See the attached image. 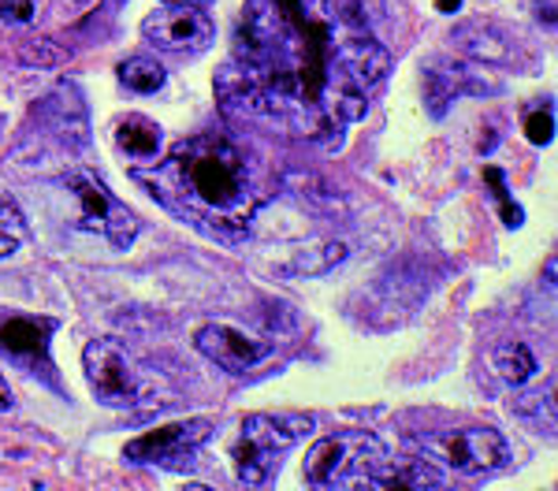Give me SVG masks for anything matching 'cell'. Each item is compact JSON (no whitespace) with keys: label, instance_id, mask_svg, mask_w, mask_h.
<instances>
[{"label":"cell","instance_id":"cell-20","mask_svg":"<svg viewBox=\"0 0 558 491\" xmlns=\"http://www.w3.org/2000/svg\"><path fill=\"white\" fill-rule=\"evenodd\" d=\"M484 179L492 183L495 198H499V205H502V223H507V228H518V223H521V209H518V205H510L507 186H502V172H499V168H484Z\"/></svg>","mask_w":558,"mask_h":491},{"label":"cell","instance_id":"cell-5","mask_svg":"<svg viewBox=\"0 0 558 491\" xmlns=\"http://www.w3.org/2000/svg\"><path fill=\"white\" fill-rule=\"evenodd\" d=\"M83 369L89 380V391L101 406L131 409L142 402V377L138 361L123 351L116 339H94L83 351Z\"/></svg>","mask_w":558,"mask_h":491},{"label":"cell","instance_id":"cell-26","mask_svg":"<svg viewBox=\"0 0 558 491\" xmlns=\"http://www.w3.org/2000/svg\"><path fill=\"white\" fill-rule=\"evenodd\" d=\"M165 4H205V0H165Z\"/></svg>","mask_w":558,"mask_h":491},{"label":"cell","instance_id":"cell-11","mask_svg":"<svg viewBox=\"0 0 558 491\" xmlns=\"http://www.w3.org/2000/svg\"><path fill=\"white\" fill-rule=\"evenodd\" d=\"M391 71V52L373 38H343L331 49L328 75L339 78L343 86L365 94L368 86L384 83V75Z\"/></svg>","mask_w":558,"mask_h":491},{"label":"cell","instance_id":"cell-6","mask_svg":"<svg viewBox=\"0 0 558 491\" xmlns=\"http://www.w3.org/2000/svg\"><path fill=\"white\" fill-rule=\"evenodd\" d=\"M421 446L454 472H492L510 458V446L495 428H451V432L425 435Z\"/></svg>","mask_w":558,"mask_h":491},{"label":"cell","instance_id":"cell-7","mask_svg":"<svg viewBox=\"0 0 558 491\" xmlns=\"http://www.w3.org/2000/svg\"><path fill=\"white\" fill-rule=\"evenodd\" d=\"M142 38L160 52H202L216 38V23L205 8L197 4H165L142 23Z\"/></svg>","mask_w":558,"mask_h":491},{"label":"cell","instance_id":"cell-15","mask_svg":"<svg viewBox=\"0 0 558 491\" xmlns=\"http://www.w3.org/2000/svg\"><path fill=\"white\" fill-rule=\"evenodd\" d=\"M116 146H120L128 157L157 160L160 127L153 120H146V115H123V120L116 123Z\"/></svg>","mask_w":558,"mask_h":491},{"label":"cell","instance_id":"cell-21","mask_svg":"<svg viewBox=\"0 0 558 491\" xmlns=\"http://www.w3.org/2000/svg\"><path fill=\"white\" fill-rule=\"evenodd\" d=\"M0 228L12 231V235H20V238H23V228H26L23 209L15 205L12 194H4V191H0Z\"/></svg>","mask_w":558,"mask_h":491},{"label":"cell","instance_id":"cell-9","mask_svg":"<svg viewBox=\"0 0 558 491\" xmlns=\"http://www.w3.org/2000/svg\"><path fill=\"white\" fill-rule=\"evenodd\" d=\"M194 346H197V354H205L213 365L231 372V377H242V372H250L254 365H260L272 354L268 339L246 335L231 324H205L202 332L194 335Z\"/></svg>","mask_w":558,"mask_h":491},{"label":"cell","instance_id":"cell-10","mask_svg":"<svg viewBox=\"0 0 558 491\" xmlns=\"http://www.w3.org/2000/svg\"><path fill=\"white\" fill-rule=\"evenodd\" d=\"M354 491H454L447 477L425 458H376L354 477Z\"/></svg>","mask_w":558,"mask_h":491},{"label":"cell","instance_id":"cell-16","mask_svg":"<svg viewBox=\"0 0 558 491\" xmlns=\"http://www.w3.org/2000/svg\"><path fill=\"white\" fill-rule=\"evenodd\" d=\"M492 365H495V372H499L502 380L510 383V388H521L525 380H533L536 377V354L529 351L525 343H518V339H510V343H499L495 346V354H492Z\"/></svg>","mask_w":558,"mask_h":491},{"label":"cell","instance_id":"cell-8","mask_svg":"<svg viewBox=\"0 0 558 491\" xmlns=\"http://www.w3.org/2000/svg\"><path fill=\"white\" fill-rule=\"evenodd\" d=\"M209 435H213V421H205V417H194V421L183 425H160L157 432H146L123 446V458L138 462V466H175L183 454L202 446Z\"/></svg>","mask_w":558,"mask_h":491},{"label":"cell","instance_id":"cell-1","mask_svg":"<svg viewBox=\"0 0 558 491\" xmlns=\"http://www.w3.org/2000/svg\"><path fill=\"white\" fill-rule=\"evenodd\" d=\"M138 179L165 209L216 238L246 235L250 220L265 205V186L257 183L250 157L223 134L179 142L157 172Z\"/></svg>","mask_w":558,"mask_h":491},{"label":"cell","instance_id":"cell-13","mask_svg":"<svg viewBox=\"0 0 558 491\" xmlns=\"http://www.w3.org/2000/svg\"><path fill=\"white\" fill-rule=\"evenodd\" d=\"M41 115L49 120L52 134L68 142V146H86L89 142V120H86V101L78 94L75 83H60L45 97L41 105Z\"/></svg>","mask_w":558,"mask_h":491},{"label":"cell","instance_id":"cell-17","mask_svg":"<svg viewBox=\"0 0 558 491\" xmlns=\"http://www.w3.org/2000/svg\"><path fill=\"white\" fill-rule=\"evenodd\" d=\"M120 83L134 94H157L168 83V71L149 57H131L120 64Z\"/></svg>","mask_w":558,"mask_h":491},{"label":"cell","instance_id":"cell-23","mask_svg":"<svg viewBox=\"0 0 558 491\" xmlns=\"http://www.w3.org/2000/svg\"><path fill=\"white\" fill-rule=\"evenodd\" d=\"M458 8H462V0H436V12H444V15H454Z\"/></svg>","mask_w":558,"mask_h":491},{"label":"cell","instance_id":"cell-19","mask_svg":"<svg viewBox=\"0 0 558 491\" xmlns=\"http://www.w3.org/2000/svg\"><path fill=\"white\" fill-rule=\"evenodd\" d=\"M525 138L533 142V146H551V138H555V115H551V109L529 115V120H525Z\"/></svg>","mask_w":558,"mask_h":491},{"label":"cell","instance_id":"cell-25","mask_svg":"<svg viewBox=\"0 0 558 491\" xmlns=\"http://www.w3.org/2000/svg\"><path fill=\"white\" fill-rule=\"evenodd\" d=\"M183 491H216V488H209V484H197V480H194V484H183Z\"/></svg>","mask_w":558,"mask_h":491},{"label":"cell","instance_id":"cell-24","mask_svg":"<svg viewBox=\"0 0 558 491\" xmlns=\"http://www.w3.org/2000/svg\"><path fill=\"white\" fill-rule=\"evenodd\" d=\"M0 409H12V391H8L4 377H0Z\"/></svg>","mask_w":558,"mask_h":491},{"label":"cell","instance_id":"cell-14","mask_svg":"<svg viewBox=\"0 0 558 491\" xmlns=\"http://www.w3.org/2000/svg\"><path fill=\"white\" fill-rule=\"evenodd\" d=\"M49 332L52 324L34 317H4L0 320V351L20 357V361H45L49 354Z\"/></svg>","mask_w":558,"mask_h":491},{"label":"cell","instance_id":"cell-4","mask_svg":"<svg viewBox=\"0 0 558 491\" xmlns=\"http://www.w3.org/2000/svg\"><path fill=\"white\" fill-rule=\"evenodd\" d=\"M376 458H384V443L373 432L347 428V432L324 435V440L310 446V454H305V480L317 491H324L339 484L343 477H357Z\"/></svg>","mask_w":558,"mask_h":491},{"label":"cell","instance_id":"cell-22","mask_svg":"<svg viewBox=\"0 0 558 491\" xmlns=\"http://www.w3.org/2000/svg\"><path fill=\"white\" fill-rule=\"evenodd\" d=\"M0 20L4 23H31L34 20V0H0Z\"/></svg>","mask_w":558,"mask_h":491},{"label":"cell","instance_id":"cell-12","mask_svg":"<svg viewBox=\"0 0 558 491\" xmlns=\"http://www.w3.org/2000/svg\"><path fill=\"white\" fill-rule=\"evenodd\" d=\"M454 49H462L465 57H473L476 64L484 67H507L514 64V38L502 30L499 23H484V20H470L454 26Z\"/></svg>","mask_w":558,"mask_h":491},{"label":"cell","instance_id":"cell-2","mask_svg":"<svg viewBox=\"0 0 558 491\" xmlns=\"http://www.w3.org/2000/svg\"><path fill=\"white\" fill-rule=\"evenodd\" d=\"M313 432V417L302 414H250L242 421L239 443L231 446V458H235V472L242 484L260 488L272 469L279 466V454L287 446H294L302 435Z\"/></svg>","mask_w":558,"mask_h":491},{"label":"cell","instance_id":"cell-27","mask_svg":"<svg viewBox=\"0 0 558 491\" xmlns=\"http://www.w3.org/2000/svg\"><path fill=\"white\" fill-rule=\"evenodd\" d=\"M78 4H86V0H78Z\"/></svg>","mask_w":558,"mask_h":491},{"label":"cell","instance_id":"cell-18","mask_svg":"<svg viewBox=\"0 0 558 491\" xmlns=\"http://www.w3.org/2000/svg\"><path fill=\"white\" fill-rule=\"evenodd\" d=\"M458 94V83L451 75H444L439 67H428L425 71V101H428V112L436 115V120H444L447 109H451Z\"/></svg>","mask_w":558,"mask_h":491},{"label":"cell","instance_id":"cell-3","mask_svg":"<svg viewBox=\"0 0 558 491\" xmlns=\"http://www.w3.org/2000/svg\"><path fill=\"white\" fill-rule=\"evenodd\" d=\"M64 191L78 201V223L94 235H101L108 246L128 249L142 231V220L134 217L123 201H116V194L86 168H71L64 172Z\"/></svg>","mask_w":558,"mask_h":491}]
</instances>
